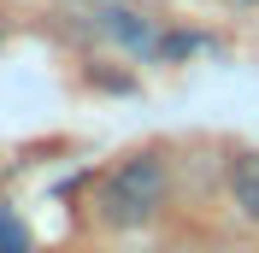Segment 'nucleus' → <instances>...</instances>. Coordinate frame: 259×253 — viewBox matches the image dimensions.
<instances>
[{
    "label": "nucleus",
    "instance_id": "obj_3",
    "mask_svg": "<svg viewBox=\"0 0 259 253\" xmlns=\"http://www.w3.org/2000/svg\"><path fill=\"white\" fill-rule=\"evenodd\" d=\"M224 194L247 224H259V147H236L224 159Z\"/></svg>",
    "mask_w": 259,
    "mask_h": 253
},
{
    "label": "nucleus",
    "instance_id": "obj_4",
    "mask_svg": "<svg viewBox=\"0 0 259 253\" xmlns=\"http://www.w3.org/2000/svg\"><path fill=\"white\" fill-rule=\"evenodd\" d=\"M0 253H30V230L18 212H0Z\"/></svg>",
    "mask_w": 259,
    "mask_h": 253
},
{
    "label": "nucleus",
    "instance_id": "obj_2",
    "mask_svg": "<svg viewBox=\"0 0 259 253\" xmlns=\"http://www.w3.org/2000/svg\"><path fill=\"white\" fill-rule=\"evenodd\" d=\"M59 6L82 35H95V41L130 53V59H159V48H165L159 18L142 12L136 0H59Z\"/></svg>",
    "mask_w": 259,
    "mask_h": 253
},
{
    "label": "nucleus",
    "instance_id": "obj_1",
    "mask_svg": "<svg viewBox=\"0 0 259 253\" xmlns=\"http://www.w3.org/2000/svg\"><path fill=\"white\" fill-rule=\"evenodd\" d=\"M95 224L112 230V236H136V230H153L171 206V159L142 147V153H124L118 165H106L95 183Z\"/></svg>",
    "mask_w": 259,
    "mask_h": 253
}]
</instances>
